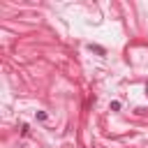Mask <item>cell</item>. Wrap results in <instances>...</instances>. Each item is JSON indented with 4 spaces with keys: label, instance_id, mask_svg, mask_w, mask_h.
<instances>
[{
    "label": "cell",
    "instance_id": "1",
    "mask_svg": "<svg viewBox=\"0 0 148 148\" xmlns=\"http://www.w3.org/2000/svg\"><path fill=\"white\" fill-rule=\"evenodd\" d=\"M120 109V102H111V111H118Z\"/></svg>",
    "mask_w": 148,
    "mask_h": 148
}]
</instances>
